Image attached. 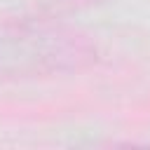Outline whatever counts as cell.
<instances>
[{
  "mask_svg": "<svg viewBox=\"0 0 150 150\" xmlns=\"http://www.w3.org/2000/svg\"><path fill=\"white\" fill-rule=\"evenodd\" d=\"M96 59V42L80 28L45 16L0 21V82L77 73Z\"/></svg>",
  "mask_w": 150,
  "mask_h": 150,
  "instance_id": "1",
  "label": "cell"
},
{
  "mask_svg": "<svg viewBox=\"0 0 150 150\" xmlns=\"http://www.w3.org/2000/svg\"><path fill=\"white\" fill-rule=\"evenodd\" d=\"M94 2H101V0H47L45 5L49 9H75V7H87V5H94Z\"/></svg>",
  "mask_w": 150,
  "mask_h": 150,
  "instance_id": "2",
  "label": "cell"
}]
</instances>
